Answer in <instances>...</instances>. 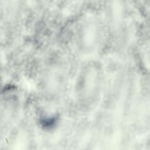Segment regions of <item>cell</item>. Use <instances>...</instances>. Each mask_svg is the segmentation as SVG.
<instances>
[{"label": "cell", "instance_id": "6da1fadb", "mask_svg": "<svg viewBox=\"0 0 150 150\" xmlns=\"http://www.w3.org/2000/svg\"><path fill=\"white\" fill-rule=\"evenodd\" d=\"M122 6L120 0H113L112 4V13L113 20L118 23L122 19Z\"/></svg>", "mask_w": 150, "mask_h": 150}]
</instances>
